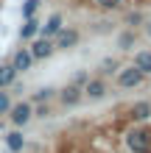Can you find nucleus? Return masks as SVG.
<instances>
[{
  "mask_svg": "<svg viewBox=\"0 0 151 153\" xmlns=\"http://www.w3.org/2000/svg\"><path fill=\"white\" fill-rule=\"evenodd\" d=\"M126 142H129V148L134 153H148L151 150V134L148 131H131Z\"/></svg>",
  "mask_w": 151,
  "mask_h": 153,
  "instance_id": "1",
  "label": "nucleus"
},
{
  "mask_svg": "<svg viewBox=\"0 0 151 153\" xmlns=\"http://www.w3.org/2000/svg\"><path fill=\"white\" fill-rule=\"evenodd\" d=\"M140 81H143V73H140L137 67H129V70H120V75H118V84H120V86H126V89H131V86H137Z\"/></svg>",
  "mask_w": 151,
  "mask_h": 153,
  "instance_id": "2",
  "label": "nucleus"
},
{
  "mask_svg": "<svg viewBox=\"0 0 151 153\" xmlns=\"http://www.w3.org/2000/svg\"><path fill=\"white\" fill-rule=\"evenodd\" d=\"M8 111H11V123L14 125H25V123H28L31 120V103H17V106H11V109H8Z\"/></svg>",
  "mask_w": 151,
  "mask_h": 153,
  "instance_id": "3",
  "label": "nucleus"
},
{
  "mask_svg": "<svg viewBox=\"0 0 151 153\" xmlns=\"http://www.w3.org/2000/svg\"><path fill=\"white\" fill-rule=\"evenodd\" d=\"M28 53H31V59H48L50 53H53V42L42 36V39H37V42L31 45V50H28Z\"/></svg>",
  "mask_w": 151,
  "mask_h": 153,
  "instance_id": "4",
  "label": "nucleus"
},
{
  "mask_svg": "<svg viewBox=\"0 0 151 153\" xmlns=\"http://www.w3.org/2000/svg\"><path fill=\"white\" fill-rule=\"evenodd\" d=\"M31 61H34V59H31V53H28V50H20V53H17V56H14L11 67L17 70V73H25V70L31 67Z\"/></svg>",
  "mask_w": 151,
  "mask_h": 153,
  "instance_id": "5",
  "label": "nucleus"
},
{
  "mask_svg": "<svg viewBox=\"0 0 151 153\" xmlns=\"http://www.w3.org/2000/svg\"><path fill=\"white\" fill-rule=\"evenodd\" d=\"M14 81H17V70H14L11 64H3V67H0V89L11 86Z\"/></svg>",
  "mask_w": 151,
  "mask_h": 153,
  "instance_id": "6",
  "label": "nucleus"
},
{
  "mask_svg": "<svg viewBox=\"0 0 151 153\" xmlns=\"http://www.w3.org/2000/svg\"><path fill=\"white\" fill-rule=\"evenodd\" d=\"M59 31H62V17L59 14H50V20L45 22V28H42V36L48 39V36H53V33H59Z\"/></svg>",
  "mask_w": 151,
  "mask_h": 153,
  "instance_id": "7",
  "label": "nucleus"
},
{
  "mask_svg": "<svg viewBox=\"0 0 151 153\" xmlns=\"http://www.w3.org/2000/svg\"><path fill=\"white\" fill-rule=\"evenodd\" d=\"M6 145H8V150H11V153H20L23 145H25V139H23V134H20V131H11V134L6 137Z\"/></svg>",
  "mask_w": 151,
  "mask_h": 153,
  "instance_id": "8",
  "label": "nucleus"
},
{
  "mask_svg": "<svg viewBox=\"0 0 151 153\" xmlns=\"http://www.w3.org/2000/svg\"><path fill=\"white\" fill-rule=\"evenodd\" d=\"M37 31H39V22L34 20V17H28L25 25L20 28V36H23V39H31V36H37Z\"/></svg>",
  "mask_w": 151,
  "mask_h": 153,
  "instance_id": "9",
  "label": "nucleus"
},
{
  "mask_svg": "<svg viewBox=\"0 0 151 153\" xmlns=\"http://www.w3.org/2000/svg\"><path fill=\"white\" fill-rule=\"evenodd\" d=\"M134 67L140 70V73H151V53H137L134 56Z\"/></svg>",
  "mask_w": 151,
  "mask_h": 153,
  "instance_id": "10",
  "label": "nucleus"
},
{
  "mask_svg": "<svg viewBox=\"0 0 151 153\" xmlns=\"http://www.w3.org/2000/svg\"><path fill=\"white\" fill-rule=\"evenodd\" d=\"M76 42H78V33H76V31H62L56 45H59V48H73Z\"/></svg>",
  "mask_w": 151,
  "mask_h": 153,
  "instance_id": "11",
  "label": "nucleus"
},
{
  "mask_svg": "<svg viewBox=\"0 0 151 153\" xmlns=\"http://www.w3.org/2000/svg\"><path fill=\"white\" fill-rule=\"evenodd\" d=\"M84 92H87V95H90L92 100H95V97H104V92H106V86H104V81H90V84H87V89H84Z\"/></svg>",
  "mask_w": 151,
  "mask_h": 153,
  "instance_id": "12",
  "label": "nucleus"
},
{
  "mask_svg": "<svg viewBox=\"0 0 151 153\" xmlns=\"http://www.w3.org/2000/svg\"><path fill=\"white\" fill-rule=\"evenodd\" d=\"M148 114H151V106L148 103H137L134 109H131V117H134V120H146Z\"/></svg>",
  "mask_w": 151,
  "mask_h": 153,
  "instance_id": "13",
  "label": "nucleus"
},
{
  "mask_svg": "<svg viewBox=\"0 0 151 153\" xmlns=\"http://www.w3.org/2000/svg\"><path fill=\"white\" fill-rule=\"evenodd\" d=\"M37 8H39V0H25V6H23V17L28 20V17L37 14Z\"/></svg>",
  "mask_w": 151,
  "mask_h": 153,
  "instance_id": "14",
  "label": "nucleus"
},
{
  "mask_svg": "<svg viewBox=\"0 0 151 153\" xmlns=\"http://www.w3.org/2000/svg\"><path fill=\"white\" fill-rule=\"evenodd\" d=\"M62 100H65V103H76V100H78V89H76V86L65 89V92H62Z\"/></svg>",
  "mask_w": 151,
  "mask_h": 153,
  "instance_id": "15",
  "label": "nucleus"
},
{
  "mask_svg": "<svg viewBox=\"0 0 151 153\" xmlns=\"http://www.w3.org/2000/svg\"><path fill=\"white\" fill-rule=\"evenodd\" d=\"M8 109H11V100H8V95L0 89V114H6Z\"/></svg>",
  "mask_w": 151,
  "mask_h": 153,
  "instance_id": "16",
  "label": "nucleus"
},
{
  "mask_svg": "<svg viewBox=\"0 0 151 153\" xmlns=\"http://www.w3.org/2000/svg\"><path fill=\"white\" fill-rule=\"evenodd\" d=\"M131 42H134V33H123V36H120V48H123V50H129V48H131Z\"/></svg>",
  "mask_w": 151,
  "mask_h": 153,
  "instance_id": "17",
  "label": "nucleus"
},
{
  "mask_svg": "<svg viewBox=\"0 0 151 153\" xmlns=\"http://www.w3.org/2000/svg\"><path fill=\"white\" fill-rule=\"evenodd\" d=\"M95 3H98L101 8H118V6L123 3V0H95Z\"/></svg>",
  "mask_w": 151,
  "mask_h": 153,
  "instance_id": "18",
  "label": "nucleus"
},
{
  "mask_svg": "<svg viewBox=\"0 0 151 153\" xmlns=\"http://www.w3.org/2000/svg\"><path fill=\"white\" fill-rule=\"evenodd\" d=\"M50 95H53V89H39V92L34 95V100H48Z\"/></svg>",
  "mask_w": 151,
  "mask_h": 153,
  "instance_id": "19",
  "label": "nucleus"
},
{
  "mask_svg": "<svg viewBox=\"0 0 151 153\" xmlns=\"http://www.w3.org/2000/svg\"><path fill=\"white\" fill-rule=\"evenodd\" d=\"M148 36H151V22H148Z\"/></svg>",
  "mask_w": 151,
  "mask_h": 153,
  "instance_id": "20",
  "label": "nucleus"
}]
</instances>
